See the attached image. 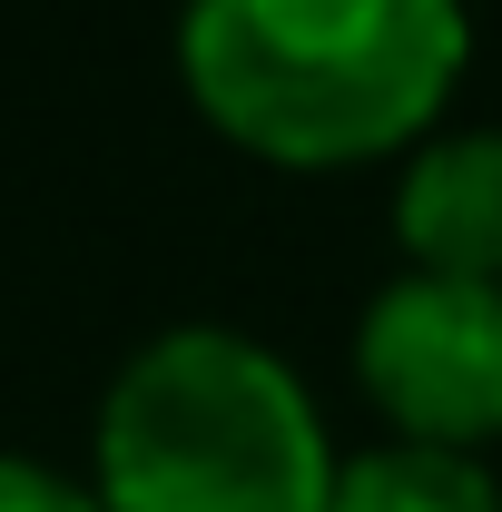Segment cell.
<instances>
[{"mask_svg": "<svg viewBox=\"0 0 502 512\" xmlns=\"http://www.w3.org/2000/svg\"><path fill=\"white\" fill-rule=\"evenodd\" d=\"M473 60L463 0H188L178 69L266 168H365L443 119Z\"/></svg>", "mask_w": 502, "mask_h": 512, "instance_id": "6da1fadb", "label": "cell"}, {"mask_svg": "<svg viewBox=\"0 0 502 512\" xmlns=\"http://www.w3.org/2000/svg\"><path fill=\"white\" fill-rule=\"evenodd\" d=\"M335 444L276 345L168 325L99 394V512H325Z\"/></svg>", "mask_w": 502, "mask_h": 512, "instance_id": "7a4b0ae2", "label": "cell"}, {"mask_svg": "<svg viewBox=\"0 0 502 512\" xmlns=\"http://www.w3.org/2000/svg\"><path fill=\"white\" fill-rule=\"evenodd\" d=\"M355 384L394 444L483 453L502 434V286L394 276L355 325Z\"/></svg>", "mask_w": 502, "mask_h": 512, "instance_id": "3957f363", "label": "cell"}, {"mask_svg": "<svg viewBox=\"0 0 502 512\" xmlns=\"http://www.w3.org/2000/svg\"><path fill=\"white\" fill-rule=\"evenodd\" d=\"M394 237H404V276L502 286V128L424 138L404 158V178H394Z\"/></svg>", "mask_w": 502, "mask_h": 512, "instance_id": "277c9868", "label": "cell"}, {"mask_svg": "<svg viewBox=\"0 0 502 512\" xmlns=\"http://www.w3.org/2000/svg\"><path fill=\"white\" fill-rule=\"evenodd\" d=\"M325 512H502V483L483 453H434V444H375L335 463Z\"/></svg>", "mask_w": 502, "mask_h": 512, "instance_id": "5b68a950", "label": "cell"}, {"mask_svg": "<svg viewBox=\"0 0 502 512\" xmlns=\"http://www.w3.org/2000/svg\"><path fill=\"white\" fill-rule=\"evenodd\" d=\"M0 512H99V503H89V483H69V473H50V463L0 453Z\"/></svg>", "mask_w": 502, "mask_h": 512, "instance_id": "8992f818", "label": "cell"}]
</instances>
